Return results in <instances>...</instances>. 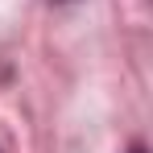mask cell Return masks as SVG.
I'll list each match as a JSON object with an SVG mask.
<instances>
[{"label":"cell","instance_id":"6da1fadb","mask_svg":"<svg viewBox=\"0 0 153 153\" xmlns=\"http://www.w3.org/2000/svg\"><path fill=\"white\" fill-rule=\"evenodd\" d=\"M132 153H145V149H132Z\"/></svg>","mask_w":153,"mask_h":153}]
</instances>
